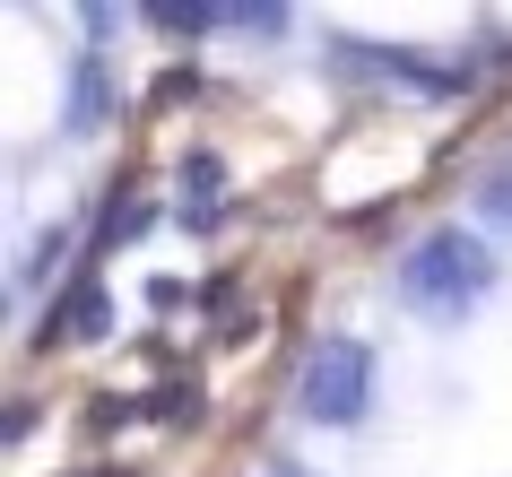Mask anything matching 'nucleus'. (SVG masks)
<instances>
[{
	"mask_svg": "<svg viewBox=\"0 0 512 477\" xmlns=\"http://www.w3.org/2000/svg\"><path fill=\"white\" fill-rule=\"evenodd\" d=\"M486 287H495V252H486L469 226H443V235H426L400 261V295H408V313H426V321L478 313Z\"/></svg>",
	"mask_w": 512,
	"mask_h": 477,
	"instance_id": "f257e3e1",
	"label": "nucleus"
},
{
	"mask_svg": "<svg viewBox=\"0 0 512 477\" xmlns=\"http://www.w3.org/2000/svg\"><path fill=\"white\" fill-rule=\"evenodd\" d=\"M365 408H374V356H365V339H322L304 356V417L356 425Z\"/></svg>",
	"mask_w": 512,
	"mask_h": 477,
	"instance_id": "f03ea898",
	"label": "nucleus"
},
{
	"mask_svg": "<svg viewBox=\"0 0 512 477\" xmlns=\"http://www.w3.org/2000/svg\"><path fill=\"white\" fill-rule=\"evenodd\" d=\"M478 209L495 217V226H512V165H504V174H486V191H478Z\"/></svg>",
	"mask_w": 512,
	"mask_h": 477,
	"instance_id": "7ed1b4c3",
	"label": "nucleus"
}]
</instances>
